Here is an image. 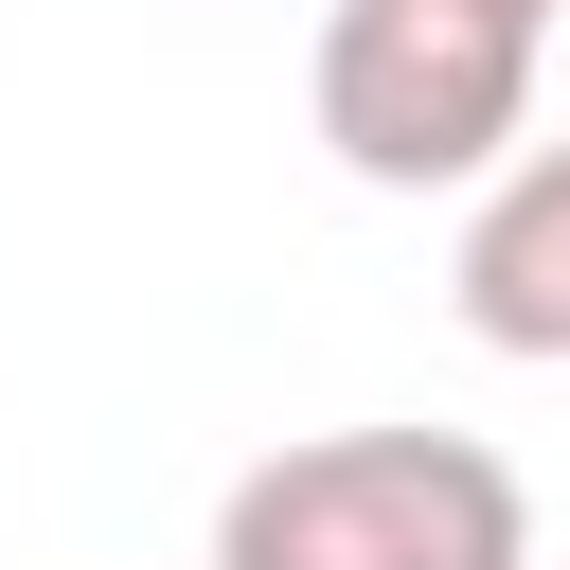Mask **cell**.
<instances>
[{
    "instance_id": "1",
    "label": "cell",
    "mask_w": 570,
    "mask_h": 570,
    "mask_svg": "<svg viewBox=\"0 0 570 570\" xmlns=\"http://www.w3.org/2000/svg\"><path fill=\"white\" fill-rule=\"evenodd\" d=\"M214 570H534V499L463 428H303L214 499Z\"/></svg>"
},
{
    "instance_id": "2",
    "label": "cell",
    "mask_w": 570,
    "mask_h": 570,
    "mask_svg": "<svg viewBox=\"0 0 570 570\" xmlns=\"http://www.w3.org/2000/svg\"><path fill=\"white\" fill-rule=\"evenodd\" d=\"M534 53H552L534 0H338L303 89H321L338 178H374V196H481L534 142Z\"/></svg>"
},
{
    "instance_id": "3",
    "label": "cell",
    "mask_w": 570,
    "mask_h": 570,
    "mask_svg": "<svg viewBox=\"0 0 570 570\" xmlns=\"http://www.w3.org/2000/svg\"><path fill=\"white\" fill-rule=\"evenodd\" d=\"M445 303L481 356H570V142H517L481 196H463V249H445Z\"/></svg>"
},
{
    "instance_id": "4",
    "label": "cell",
    "mask_w": 570,
    "mask_h": 570,
    "mask_svg": "<svg viewBox=\"0 0 570 570\" xmlns=\"http://www.w3.org/2000/svg\"><path fill=\"white\" fill-rule=\"evenodd\" d=\"M534 18H570V0H534Z\"/></svg>"
}]
</instances>
